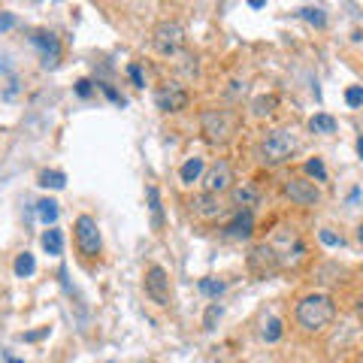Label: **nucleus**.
I'll list each match as a JSON object with an SVG mask.
<instances>
[{
    "mask_svg": "<svg viewBox=\"0 0 363 363\" xmlns=\"http://www.w3.org/2000/svg\"><path fill=\"white\" fill-rule=\"evenodd\" d=\"M297 16H300V18H306V21H309V25H315V28H324V25H327L324 9H318V6H303Z\"/></svg>",
    "mask_w": 363,
    "mask_h": 363,
    "instance_id": "obj_21",
    "label": "nucleus"
},
{
    "mask_svg": "<svg viewBox=\"0 0 363 363\" xmlns=\"http://www.w3.org/2000/svg\"><path fill=\"white\" fill-rule=\"evenodd\" d=\"M145 294L149 300L157 306H169V279L161 267H149L145 269Z\"/></svg>",
    "mask_w": 363,
    "mask_h": 363,
    "instance_id": "obj_10",
    "label": "nucleus"
},
{
    "mask_svg": "<svg viewBox=\"0 0 363 363\" xmlns=\"http://www.w3.org/2000/svg\"><path fill=\"white\" fill-rule=\"evenodd\" d=\"M9 363H21V360H9Z\"/></svg>",
    "mask_w": 363,
    "mask_h": 363,
    "instance_id": "obj_37",
    "label": "nucleus"
},
{
    "mask_svg": "<svg viewBox=\"0 0 363 363\" xmlns=\"http://www.w3.org/2000/svg\"><path fill=\"white\" fill-rule=\"evenodd\" d=\"M300 149V140L294 136V130H285V128H276L264 136V143H260V161L269 164V167H279L291 161L294 155Z\"/></svg>",
    "mask_w": 363,
    "mask_h": 363,
    "instance_id": "obj_2",
    "label": "nucleus"
},
{
    "mask_svg": "<svg viewBox=\"0 0 363 363\" xmlns=\"http://www.w3.org/2000/svg\"><path fill=\"white\" fill-rule=\"evenodd\" d=\"M200 182H203V191H209V194H224V191L233 188V169L227 161H215L203 169Z\"/></svg>",
    "mask_w": 363,
    "mask_h": 363,
    "instance_id": "obj_7",
    "label": "nucleus"
},
{
    "mask_svg": "<svg viewBox=\"0 0 363 363\" xmlns=\"http://www.w3.org/2000/svg\"><path fill=\"white\" fill-rule=\"evenodd\" d=\"M200 130L209 145H224L236 130V118L224 109H209V112H203V118H200Z\"/></svg>",
    "mask_w": 363,
    "mask_h": 363,
    "instance_id": "obj_3",
    "label": "nucleus"
},
{
    "mask_svg": "<svg viewBox=\"0 0 363 363\" xmlns=\"http://www.w3.org/2000/svg\"><path fill=\"white\" fill-rule=\"evenodd\" d=\"M104 91H106V97L112 100V104H124V100H121V97H118V94H116V91H112L109 85H104Z\"/></svg>",
    "mask_w": 363,
    "mask_h": 363,
    "instance_id": "obj_33",
    "label": "nucleus"
},
{
    "mask_svg": "<svg viewBox=\"0 0 363 363\" xmlns=\"http://www.w3.org/2000/svg\"><path fill=\"white\" fill-rule=\"evenodd\" d=\"M43 248L49 255H61L64 252V236H61L58 227H49V230L43 233Z\"/></svg>",
    "mask_w": 363,
    "mask_h": 363,
    "instance_id": "obj_18",
    "label": "nucleus"
},
{
    "mask_svg": "<svg viewBox=\"0 0 363 363\" xmlns=\"http://www.w3.org/2000/svg\"><path fill=\"white\" fill-rule=\"evenodd\" d=\"M276 104H279V100L272 97V94L269 97H257L255 104H252L255 106V116H269V112H276Z\"/></svg>",
    "mask_w": 363,
    "mask_h": 363,
    "instance_id": "obj_24",
    "label": "nucleus"
},
{
    "mask_svg": "<svg viewBox=\"0 0 363 363\" xmlns=\"http://www.w3.org/2000/svg\"><path fill=\"white\" fill-rule=\"evenodd\" d=\"M264 4H267V0H248V6H252V9H260Z\"/></svg>",
    "mask_w": 363,
    "mask_h": 363,
    "instance_id": "obj_34",
    "label": "nucleus"
},
{
    "mask_svg": "<svg viewBox=\"0 0 363 363\" xmlns=\"http://www.w3.org/2000/svg\"><path fill=\"white\" fill-rule=\"evenodd\" d=\"M218 318H221V306L212 303L209 312H206V321H203V327H206V330H215V321H218Z\"/></svg>",
    "mask_w": 363,
    "mask_h": 363,
    "instance_id": "obj_27",
    "label": "nucleus"
},
{
    "mask_svg": "<svg viewBox=\"0 0 363 363\" xmlns=\"http://www.w3.org/2000/svg\"><path fill=\"white\" fill-rule=\"evenodd\" d=\"M37 269V260H33V255H18L16 257V276H30V272Z\"/></svg>",
    "mask_w": 363,
    "mask_h": 363,
    "instance_id": "obj_22",
    "label": "nucleus"
},
{
    "mask_svg": "<svg viewBox=\"0 0 363 363\" xmlns=\"http://www.w3.org/2000/svg\"><path fill=\"white\" fill-rule=\"evenodd\" d=\"M13 25H16V18L9 16V13H4V16H0V30H9Z\"/></svg>",
    "mask_w": 363,
    "mask_h": 363,
    "instance_id": "obj_32",
    "label": "nucleus"
},
{
    "mask_svg": "<svg viewBox=\"0 0 363 363\" xmlns=\"http://www.w3.org/2000/svg\"><path fill=\"white\" fill-rule=\"evenodd\" d=\"M297 324L306 333H321L324 327H330V321L336 318V306L327 294H309L297 303Z\"/></svg>",
    "mask_w": 363,
    "mask_h": 363,
    "instance_id": "obj_1",
    "label": "nucleus"
},
{
    "mask_svg": "<svg viewBox=\"0 0 363 363\" xmlns=\"http://www.w3.org/2000/svg\"><path fill=\"white\" fill-rule=\"evenodd\" d=\"M345 104H348V106H360V104H363V88H357V85L348 88V91H345Z\"/></svg>",
    "mask_w": 363,
    "mask_h": 363,
    "instance_id": "obj_28",
    "label": "nucleus"
},
{
    "mask_svg": "<svg viewBox=\"0 0 363 363\" xmlns=\"http://www.w3.org/2000/svg\"><path fill=\"white\" fill-rule=\"evenodd\" d=\"M285 194L291 197V203H297V206H315V203L321 200L318 185L309 179H303V176H294V179L285 182Z\"/></svg>",
    "mask_w": 363,
    "mask_h": 363,
    "instance_id": "obj_9",
    "label": "nucleus"
},
{
    "mask_svg": "<svg viewBox=\"0 0 363 363\" xmlns=\"http://www.w3.org/2000/svg\"><path fill=\"white\" fill-rule=\"evenodd\" d=\"M76 94L79 97H88L91 94V82H88V79H79V82H76Z\"/></svg>",
    "mask_w": 363,
    "mask_h": 363,
    "instance_id": "obj_31",
    "label": "nucleus"
},
{
    "mask_svg": "<svg viewBox=\"0 0 363 363\" xmlns=\"http://www.w3.org/2000/svg\"><path fill=\"white\" fill-rule=\"evenodd\" d=\"M357 155L363 157V136H360V140H357Z\"/></svg>",
    "mask_w": 363,
    "mask_h": 363,
    "instance_id": "obj_35",
    "label": "nucleus"
},
{
    "mask_svg": "<svg viewBox=\"0 0 363 363\" xmlns=\"http://www.w3.org/2000/svg\"><path fill=\"white\" fill-rule=\"evenodd\" d=\"M152 49L164 58H176V55L185 49V30L176 21H157L152 30Z\"/></svg>",
    "mask_w": 363,
    "mask_h": 363,
    "instance_id": "obj_4",
    "label": "nucleus"
},
{
    "mask_svg": "<svg viewBox=\"0 0 363 363\" xmlns=\"http://www.w3.org/2000/svg\"><path fill=\"white\" fill-rule=\"evenodd\" d=\"M357 240H360V242H363V224H360V227H357Z\"/></svg>",
    "mask_w": 363,
    "mask_h": 363,
    "instance_id": "obj_36",
    "label": "nucleus"
},
{
    "mask_svg": "<svg viewBox=\"0 0 363 363\" xmlns=\"http://www.w3.org/2000/svg\"><path fill=\"white\" fill-rule=\"evenodd\" d=\"M155 106L161 112H182L188 106V91L179 82H164L155 91Z\"/></svg>",
    "mask_w": 363,
    "mask_h": 363,
    "instance_id": "obj_8",
    "label": "nucleus"
},
{
    "mask_svg": "<svg viewBox=\"0 0 363 363\" xmlns=\"http://www.w3.org/2000/svg\"><path fill=\"white\" fill-rule=\"evenodd\" d=\"M224 233L230 236V240H252V233H255V212H242L240 209L230 221H227Z\"/></svg>",
    "mask_w": 363,
    "mask_h": 363,
    "instance_id": "obj_12",
    "label": "nucleus"
},
{
    "mask_svg": "<svg viewBox=\"0 0 363 363\" xmlns=\"http://www.w3.org/2000/svg\"><path fill=\"white\" fill-rule=\"evenodd\" d=\"M279 336H281V321H279V318H269L267 327H264V339H267V342H276Z\"/></svg>",
    "mask_w": 363,
    "mask_h": 363,
    "instance_id": "obj_26",
    "label": "nucleus"
},
{
    "mask_svg": "<svg viewBox=\"0 0 363 363\" xmlns=\"http://www.w3.org/2000/svg\"><path fill=\"white\" fill-rule=\"evenodd\" d=\"M145 194H149V209H152V227H155V230H161V227H164V209H161V194H157V188H155V185H149V191H145Z\"/></svg>",
    "mask_w": 363,
    "mask_h": 363,
    "instance_id": "obj_16",
    "label": "nucleus"
},
{
    "mask_svg": "<svg viewBox=\"0 0 363 363\" xmlns=\"http://www.w3.org/2000/svg\"><path fill=\"white\" fill-rule=\"evenodd\" d=\"M281 267H279V255H276V248H272L269 242H260L255 245L252 252H248V272L257 279H269V276H276Z\"/></svg>",
    "mask_w": 363,
    "mask_h": 363,
    "instance_id": "obj_6",
    "label": "nucleus"
},
{
    "mask_svg": "<svg viewBox=\"0 0 363 363\" xmlns=\"http://www.w3.org/2000/svg\"><path fill=\"white\" fill-rule=\"evenodd\" d=\"M306 173L315 176L318 182H327V169H324V161H321V157H312V161L306 164Z\"/></svg>",
    "mask_w": 363,
    "mask_h": 363,
    "instance_id": "obj_25",
    "label": "nucleus"
},
{
    "mask_svg": "<svg viewBox=\"0 0 363 363\" xmlns=\"http://www.w3.org/2000/svg\"><path fill=\"white\" fill-rule=\"evenodd\" d=\"M203 169H206L203 157H191V161H185V164H182V169H179L182 185H194V182L203 176Z\"/></svg>",
    "mask_w": 363,
    "mask_h": 363,
    "instance_id": "obj_15",
    "label": "nucleus"
},
{
    "mask_svg": "<svg viewBox=\"0 0 363 363\" xmlns=\"http://www.w3.org/2000/svg\"><path fill=\"white\" fill-rule=\"evenodd\" d=\"M194 212L200 215V218H206V221H215V218H221V212H224V203H221V194H209V191H203L200 197H194Z\"/></svg>",
    "mask_w": 363,
    "mask_h": 363,
    "instance_id": "obj_14",
    "label": "nucleus"
},
{
    "mask_svg": "<svg viewBox=\"0 0 363 363\" xmlns=\"http://www.w3.org/2000/svg\"><path fill=\"white\" fill-rule=\"evenodd\" d=\"M309 130L312 133H336V118L327 116V112H318L309 118Z\"/></svg>",
    "mask_w": 363,
    "mask_h": 363,
    "instance_id": "obj_17",
    "label": "nucleus"
},
{
    "mask_svg": "<svg viewBox=\"0 0 363 363\" xmlns=\"http://www.w3.org/2000/svg\"><path fill=\"white\" fill-rule=\"evenodd\" d=\"M37 215H40L43 224H55L58 221V203L55 200H40L37 203Z\"/></svg>",
    "mask_w": 363,
    "mask_h": 363,
    "instance_id": "obj_20",
    "label": "nucleus"
},
{
    "mask_svg": "<svg viewBox=\"0 0 363 363\" xmlns=\"http://www.w3.org/2000/svg\"><path fill=\"white\" fill-rule=\"evenodd\" d=\"M128 76L133 79V85H136V88H143V85H145V79H143V70H140V67H136V64H130V67H128Z\"/></svg>",
    "mask_w": 363,
    "mask_h": 363,
    "instance_id": "obj_29",
    "label": "nucleus"
},
{
    "mask_svg": "<svg viewBox=\"0 0 363 363\" xmlns=\"http://www.w3.org/2000/svg\"><path fill=\"white\" fill-rule=\"evenodd\" d=\"M33 43L40 45V52H43V67L45 70H55L61 61V43L58 37H55L52 30H37L33 33Z\"/></svg>",
    "mask_w": 363,
    "mask_h": 363,
    "instance_id": "obj_11",
    "label": "nucleus"
},
{
    "mask_svg": "<svg viewBox=\"0 0 363 363\" xmlns=\"http://www.w3.org/2000/svg\"><path fill=\"white\" fill-rule=\"evenodd\" d=\"M230 200L236 209L242 212H255L260 206V191L255 185H248V182H242V185H233L230 188Z\"/></svg>",
    "mask_w": 363,
    "mask_h": 363,
    "instance_id": "obj_13",
    "label": "nucleus"
},
{
    "mask_svg": "<svg viewBox=\"0 0 363 363\" xmlns=\"http://www.w3.org/2000/svg\"><path fill=\"white\" fill-rule=\"evenodd\" d=\"M40 185L43 188H55V191H61L67 185V176L58 173V169H43L40 173Z\"/></svg>",
    "mask_w": 363,
    "mask_h": 363,
    "instance_id": "obj_19",
    "label": "nucleus"
},
{
    "mask_svg": "<svg viewBox=\"0 0 363 363\" xmlns=\"http://www.w3.org/2000/svg\"><path fill=\"white\" fill-rule=\"evenodd\" d=\"M318 236H321L324 245H342V236H336V233H330V230H321Z\"/></svg>",
    "mask_w": 363,
    "mask_h": 363,
    "instance_id": "obj_30",
    "label": "nucleus"
},
{
    "mask_svg": "<svg viewBox=\"0 0 363 363\" xmlns=\"http://www.w3.org/2000/svg\"><path fill=\"white\" fill-rule=\"evenodd\" d=\"M73 233H76L79 252H82L85 257H97V255H100V245H104V240H100L97 218H91V215H79Z\"/></svg>",
    "mask_w": 363,
    "mask_h": 363,
    "instance_id": "obj_5",
    "label": "nucleus"
},
{
    "mask_svg": "<svg viewBox=\"0 0 363 363\" xmlns=\"http://www.w3.org/2000/svg\"><path fill=\"white\" fill-rule=\"evenodd\" d=\"M224 288H227V285H224L221 279H203V281H200V291L206 294V297H221Z\"/></svg>",
    "mask_w": 363,
    "mask_h": 363,
    "instance_id": "obj_23",
    "label": "nucleus"
}]
</instances>
